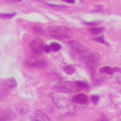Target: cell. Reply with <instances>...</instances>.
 <instances>
[{"mask_svg":"<svg viewBox=\"0 0 121 121\" xmlns=\"http://www.w3.org/2000/svg\"><path fill=\"white\" fill-rule=\"evenodd\" d=\"M48 32L52 37L60 40L70 39L73 36V31L66 26H53L49 29Z\"/></svg>","mask_w":121,"mask_h":121,"instance_id":"obj_1","label":"cell"},{"mask_svg":"<svg viewBox=\"0 0 121 121\" xmlns=\"http://www.w3.org/2000/svg\"><path fill=\"white\" fill-rule=\"evenodd\" d=\"M69 46L71 48L72 52L74 53V55L78 56L80 59H87V57L89 56V50L86 47H84L83 45H82L80 43H78V41H73L71 43H69Z\"/></svg>","mask_w":121,"mask_h":121,"instance_id":"obj_2","label":"cell"},{"mask_svg":"<svg viewBox=\"0 0 121 121\" xmlns=\"http://www.w3.org/2000/svg\"><path fill=\"white\" fill-rule=\"evenodd\" d=\"M53 89L55 90H58V91H62V92H68V93H72V92H75V91H78L80 90L78 85L71 82H60L58 83H56L53 87Z\"/></svg>","mask_w":121,"mask_h":121,"instance_id":"obj_3","label":"cell"},{"mask_svg":"<svg viewBox=\"0 0 121 121\" xmlns=\"http://www.w3.org/2000/svg\"><path fill=\"white\" fill-rule=\"evenodd\" d=\"M100 54L97 53V52H92L90 53L89 56L87 57L86 59V65L88 67V69L91 71L93 74L96 73V70H97V67H98V64L100 62Z\"/></svg>","mask_w":121,"mask_h":121,"instance_id":"obj_4","label":"cell"},{"mask_svg":"<svg viewBox=\"0 0 121 121\" xmlns=\"http://www.w3.org/2000/svg\"><path fill=\"white\" fill-rule=\"evenodd\" d=\"M30 47L35 53H42L45 48V44L41 39H34L30 44Z\"/></svg>","mask_w":121,"mask_h":121,"instance_id":"obj_5","label":"cell"},{"mask_svg":"<svg viewBox=\"0 0 121 121\" xmlns=\"http://www.w3.org/2000/svg\"><path fill=\"white\" fill-rule=\"evenodd\" d=\"M27 65L30 67H41V68H45L47 67L48 63L45 59L40 58V57H32L30 58L27 61Z\"/></svg>","mask_w":121,"mask_h":121,"instance_id":"obj_6","label":"cell"},{"mask_svg":"<svg viewBox=\"0 0 121 121\" xmlns=\"http://www.w3.org/2000/svg\"><path fill=\"white\" fill-rule=\"evenodd\" d=\"M32 121H50L48 115H46L41 110H35L31 116Z\"/></svg>","mask_w":121,"mask_h":121,"instance_id":"obj_7","label":"cell"},{"mask_svg":"<svg viewBox=\"0 0 121 121\" xmlns=\"http://www.w3.org/2000/svg\"><path fill=\"white\" fill-rule=\"evenodd\" d=\"M72 101L77 104H86L88 102V97L84 94H78L72 98Z\"/></svg>","mask_w":121,"mask_h":121,"instance_id":"obj_8","label":"cell"},{"mask_svg":"<svg viewBox=\"0 0 121 121\" xmlns=\"http://www.w3.org/2000/svg\"><path fill=\"white\" fill-rule=\"evenodd\" d=\"M2 86L5 88H15L17 86V82L14 78H6L2 82Z\"/></svg>","mask_w":121,"mask_h":121,"instance_id":"obj_9","label":"cell"},{"mask_svg":"<svg viewBox=\"0 0 121 121\" xmlns=\"http://www.w3.org/2000/svg\"><path fill=\"white\" fill-rule=\"evenodd\" d=\"M0 121H12L10 114L3 109H0Z\"/></svg>","mask_w":121,"mask_h":121,"instance_id":"obj_10","label":"cell"},{"mask_svg":"<svg viewBox=\"0 0 121 121\" xmlns=\"http://www.w3.org/2000/svg\"><path fill=\"white\" fill-rule=\"evenodd\" d=\"M99 72L101 74H107V75H112L113 72H114V70L112 69L110 67H108V66H105V67H102V68H100L99 70Z\"/></svg>","mask_w":121,"mask_h":121,"instance_id":"obj_11","label":"cell"},{"mask_svg":"<svg viewBox=\"0 0 121 121\" xmlns=\"http://www.w3.org/2000/svg\"><path fill=\"white\" fill-rule=\"evenodd\" d=\"M75 71H76V68H75L73 65H66V66L64 67V72H65L66 74H68V75L74 74Z\"/></svg>","mask_w":121,"mask_h":121,"instance_id":"obj_12","label":"cell"},{"mask_svg":"<svg viewBox=\"0 0 121 121\" xmlns=\"http://www.w3.org/2000/svg\"><path fill=\"white\" fill-rule=\"evenodd\" d=\"M103 28L102 27H91V28H89V31L91 32L92 34H94V35H97V34H100L101 32H103Z\"/></svg>","mask_w":121,"mask_h":121,"instance_id":"obj_13","label":"cell"},{"mask_svg":"<svg viewBox=\"0 0 121 121\" xmlns=\"http://www.w3.org/2000/svg\"><path fill=\"white\" fill-rule=\"evenodd\" d=\"M76 84L78 85V87L79 89H83V88H87L88 87V84L85 82H80V80H78V82H76Z\"/></svg>","mask_w":121,"mask_h":121,"instance_id":"obj_14","label":"cell"},{"mask_svg":"<svg viewBox=\"0 0 121 121\" xmlns=\"http://www.w3.org/2000/svg\"><path fill=\"white\" fill-rule=\"evenodd\" d=\"M50 48H52V52H58V50L61 48V46L57 43H52V45H49Z\"/></svg>","mask_w":121,"mask_h":121,"instance_id":"obj_15","label":"cell"},{"mask_svg":"<svg viewBox=\"0 0 121 121\" xmlns=\"http://www.w3.org/2000/svg\"><path fill=\"white\" fill-rule=\"evenodd\" d=\"M16 14H0V17H3V18H12L13 17H15Z\"/></svg>","mask_w":121,"mask_h":121,"instance_id":"obj_16","label":"cell"},{"mask_svg":"<svg viewBox=\"0 0 121 121\" xmlns=\"http://www.w3.org/2000/svg\"><path fill=\"white\" fill-rule=\"evenodd\" d=\"M95 41H97V42H101L102 44H106V42H105V40H104V37H103V36L98 37V38H95Z\"/></svg>","mask_w":121,"mask_h":121,"instance_id":"obj_17","label":"cell"},{"mask_svg":"<svg viewBox=\"0 0 121 121\" xmlns=\"http://www.w3.org/2000/svg\"><path fill=\"white\" fill-rule=\"evenodd\" d=\"M34 31L36 32V33H44V30H42L41 29V27H34Z\"/></svg>","mask_w":121,"mask_h":121,"instance_id":"obj_18","label":"cell"},{"mask_svg":"<svg viewBox=\"0 0 121 121\" xmlns=\"http://www.w3.org/2000/svg\"><path fill=\"white\" fill-rule=\"evenodd\" d=\"M91 99H92V101H93L94 103H97L98 101H99V97H98L97 95H93V96L91 97Z\"/></svg>","mask_w":121,"mask_h":121,"instance_id":"obj_19","label":"cell"},{"mask_svg":"<svg viewBox=\"0 0 121 121\" xmlns=\"http://www.w3.org/2000/svg\"><path fill=\"white\" fill-rule=\"evenodd\" d=\"M117 80L119 83H121V69H119V73L117 75Z\"/></svg>","mask_w":121,"mask_h":121,"instance_id":"obj_20","label":"cell"},{"mask_svg":"<svg viewBox=\"0 0 121 121\" xmlns=\"http://www.w3.org/2000/svg\"><path fill=\"white\" fill-rule=\"evenodd\" d=\"M44 50H45L46 52H52V48H50V47H49V46H45Z\"/></svg>","mask_w":121,"mask_h":121,"instance_id":"obj_21","label":"cell"},{"mask_svg":"<svg viewBox=\"0 0 121 121\" xmlns=\"http://www.w3.org/2000/svg\"><path fill=\"white\" fill-rule=\"evenodd\" d=\"M10 3H19L21 2V0H9Z\"/></svg>","mask_w":121,"mask_h":121,"instance_id":"obj_22","label":"cell"},{"mask_svg":"<svg viewBox=\"0 0 121 121\" xmlns=\"http://www.w3.org/2000/svg\"><path fill=\"white\" fill-rule=\"evenodd\" d=\"M66 2L67 3H75V1H73V0H67Z\"/></svg>","mask_w":121,"mask_h":121,"instance_id":"obj_23","label":"cell"}]
</instances>
